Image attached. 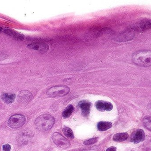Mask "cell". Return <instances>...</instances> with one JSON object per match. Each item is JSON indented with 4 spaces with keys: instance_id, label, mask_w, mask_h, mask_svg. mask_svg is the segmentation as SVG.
<instances>
[{
    "instance_id": "obj_1",
    "label": "cell",
    "mask_w": 151,
    "mask_h": 151,
    "mask_svg": "<svg viewBox=\"0 0 151 151\" xmlns=\"http://www.w3.org/2000/svg\"><path fill=\"white\" fill-rule=\"evenodd\" d=\"M132 62L140 67H148L151 65V51L140 50L133 54L132 57Z\"/></svg>"
},
{
    "instance_id": "obj_2",
    "label": "cell",
    "mask_w": 151,
    "mask_h": 151,
    "mask_svg": "<svg viewBox=\"0 0 151 151\" xmlns=\"http://www.w3.org/2000/svg\"><path fill=\"white\" fill-rule=\"evenodd\" d=\"M55 118L50 114L40 116L35 122L36 128L40 131H46L50 129L54 124Z\"/></svg>"
},
{
    "instance_id": "obj_3",
    "label": "cell",
    "mask_w": 151,
    "mask_h": 151,
    "mask_svg": "<svg viewBox=\"0 0 151 151\" xmlns=\"http://www.w3.org/2000/svg\"><path fill=\"white\" fill-rule=\"evenodd\" d=\"M70 91V88L65 85L56 86L49 88L46 93L50 98L63 97L67 95Z\"/></svg>"
},
{
    "instance_id": "obj_4",
    "label": "cell",
    "mask_w": 151,
    "mask_h": 151,
    "mask_svg": "<svg viewBox=\"0 0 151 151\" xmlns=\"http://www.w3.org/2000/svg\"><path fill=\"white\" fill-rule=\"evenodd\" d=\"M26 122L25 116L22 114H15L9 118L8 121V125L12 129H18L21 128Z\"/></svg>"
},
{
    "instance_id": "obj_5",
    "label": "cell",
    "mask_w": 151,
    "mask_h": 151,
    "mask_svg": "<svg viewBox=\"0 0 151 151\" xmlns=\"http://www.w3.org/2000/svg\"><path fill=\"white\" fill-rule=\"evenodd\" d=\"M52 138L54 143L62 149H66L70 146V141L59 132L54 133Z\"/></svg>"
},
{
    "instance_id": "obj_6",
    "label": "cell",
    "mask_w": 151,
    "mask_h": 151,
    "mask_svg": "<svg viewBox=\"0 0 151 151\" xmlns=\"http://www.w3.org/2000/svg\"><path fill=\"white\" fill-rule=\"evenodd\" d=\"M27 47L28 49L37 51L42 54L47 52L49 48V45L44 43H32L28 45Z\"/></svg>"
},
{
    "instance_id": "obj_7",
    "label": "cell",
    "mask_w": 151,
    "mask_h": 151,
    "mask_svg": "<svg viewBox=\"0 0 151 151\" xmlns=\"http://www.w3.org/2000/svg\"><path fill=\"white\" fill-rule=\"evenodd\" d=\"M145 138V134L142 129H137L133 132L131 135L130 141L134 144H138L144 141Z\"/></svg>"
},
{
    "instance_id": "obj_8",
    "label": "cell",
    "mask_w": 151,
    "mask_h": 151,
    "mask_svg": "<svg viewBox=\"0 0 151 151\" xmlns=\"http://www.w3.org/2000/svg\"><path fill=\"white\" fill-rule=\"evenodd\" d=\"M78 106L81 109L82 115L85 117L89 116L91 106V102L85 100H82L78 102Z\"/></svg>"
},
{
    "instance_id": "obj_9",
    "label": "cell",
    "mask_w": 151,
    "mask_h": 151,
    "mask_svg": "<svg viewBox=\"0 0 151 151\" xmlns=\"http://www.w3.org/2000/svg\"><path fill=\"white\" fill-rule=\"evenodd\" d=\"M96 109L101 112L111 111L113 108V106L111 102L104 100H99L95 104Z\"/></svg>"
},
{
    "instance_id": "obj_10",
    "label": "cell",
    "mask_w": 151,
    "mask_h": 151,
    "mask_svg": "<svg viewBox=\"0 0 151 151\" xmlns=\"http://www.w3.org/2000/svg\"><path fill=\"white\" fill-rule=\"evenodd\" d=\"M0 32L17 40H23L24 36L19 32L6 27H0Z\"/></svg>"
},
{
    "instance_id": "obj_11",
    "label": "cell",
    "mask_w": 151,
    "mask_h": 151,
    "mask_svg": "<svg viewBox=\"0 0 151 151\" xmlns=\"http://www.w3.org/2000/svg\"><path fill=\"white\" fill-rule=\"evenodd\" d=\"M151 28V22L149 21H141L135 24L132 27V29L136 31L144 32Z\"/></svg>"
},
{
    "instance_id": "obj_12",
    "label": "cell",
    "mask_w": 151,
    "mask_h": 151,
    "mask_svg": "<svg viewBox=\"0 0 151 151\" xmlns=\"http://www.w3.org/2000/svg\"><path fill=\"white\" fill-rule=\"evenodd\" d=\"M1 99L5 103L10 104L15 101L16 95L14 93H3L1 94Z\"/></svg>"
},
{
    "instance_id": "obj_13",
    "label": "cell",
    "mask_w": 151,
    "mask_h": 151,
    "mask_svg": "<svg viewBox=\"0 0 151 151\" xmlns=\"http://www.w3.org/2000/svg\"><path fill=\"white\" fill-rule=\"evenodd\" d=\"M19 99L22 101H28L30 100L32 98V95L31 93L27 91H21L19 93Z\"/></svg>"
},
{
    "instance_id": "obj_14",
    "label": "cell",
    "mask_w": 151,
    "mask_h": 151,
    "mask_svg": "<svg viewBox=\"0 0 151 151\" xmlns=\"http://www.w3.org/2000/svg\"><path fill=\"white\" fill-rule=\"evenodd\" d=\"M112 127V123L109 122H99L97 124V129L100 131H105Z\"/></svg>"
},
{
    "instance_id": "obj_15",
    "label": "cell",
    "mask_w": 151,
    "mask_h": 151,
    "mask_svg": "<svg viewBox=\"0 0 151 151\" xmlns=\"http://www.w3.org/2000/svg\"><path fill=\"white\" fill-rule=\"evenodd\" d=\"M129 136V134L127 132L116 133L113 137V140L116 142H122L126 140Z\"/></svg>"
},
{
    "instance_id": "obj_16",
    "label": "cell",
    "mask_w": 151,
    "mask_h": 151,
    "mask_svg": "<svg viewBox=\"0 0 151 151\" xmlns=\"http://www.w3.org/2000/svg\"><path fill=\"white\" fill-rule=\"evenodd\" d=\"M74 110V106L72 105H68L63 112V117L64 118H67L70 117L73 113Z\"/></svg>"
},
{
    "instance_id": "obj_17",
    "label": "cell",
    "mask_w": 151,
    "mask_h": 151,
    "mask_svg": "<svg viewBox=\"0 0 151 151\" xmlns=\"http://www.w3.org/2000/svg\"><path fill=\"white\" fill-rule=\"evenodd\" d=\"M62 131L63 134L70 139H72L74 138V133L70 128L67 126H64L63 128Z\"/></svg>"
},
{
    "instance_id": "obj_18",
    "label": "cell",
    "mask_w": 151,
    "mask_h": 151,
    "mask_svg": "<svg viewBox=\"0 0 151 151\" xmlns=\"http://www.w3.org/2000/svg\"><path fill=\"white\" fill-rule=\"evenodd\" d=\"M151 117L149 116H145L143 120V124L144 126L149 131L151 130Z\"/></svg>"
},
{
    "instance_id": "obj_19",
    "label": "cell",
    "mask_w": 151,
    "mask_h": 151,
    "mask_svg": "<svg viewBox=\"0 0 151 151\" xmlns=\"http://www.w3.org/2000/svg\"><path fill=\"white\" fill-rule=\"evenodd\" d=\"M98 139H99V138L97 137H95L92 138L88 140H86L83 142V144L86 145H93V144H95L96 142H97Z\"/></svg>"
},
{
    "instance_id": "obj_20",
    "label": "cell",
    "mask_w": 151,
    "mask_h": 151,
    "mask_svg": "<svg viewBox=\"0 0 151 151\" xmlns=\"http://www.w3.org/2000/svg\"><path fill=\"white\" fill-rule=\"evenodd\" d=\"M11 149V146L9 144H6L3 146V151H10Z\"/></svg>"
},
{
    "instance_id": "obj_21",
    "label": "cell",
    "mask_w": 151,
    "mask_h": 151,
    "mask_svg": "<svg viewBox=\"0 0 151 151\" xmlns=\"http://www.w3.org/2000/svg\"><path fill=\"white\" fill-rule=\"evenodd\" d=\"M106 151H116V148L114 146L110 147L108 148Z\"/></svg>"
},
{
    "instance_id": "obj_22",
    "label": "cell",
    "mask_w": 151,
    "mask_h": 151,
    "mask_svg": "<svg viewBox=\"0 0 151 151\" xmlns=\"http://www.w3.org/2000/svg\"></svg>"
}]
</instances>
